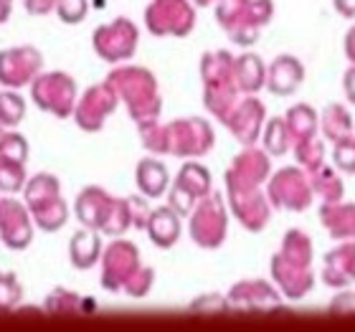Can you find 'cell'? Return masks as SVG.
Listing matches in <instances>:
<instances>
[{"label": "cell", "instance_id": "obj_48", "mask_svg": "<svg viewBox=\"0 0 355 332\" xmlns=\"http://www.w3.org/2000/svg\"><path fill=\"white\" fill-rule=\"evenodd\" d=\"M345 56H348L350 64H355V26L348 30V36H345Z\"/></svg>", "mask_w": 355, "mask_h": 332}, {"label": "cell", "instance_id": "obj_31", "mask_svg": "<svg viewBox=\"0 0 355 332\" xmlns=\"http://www.w3.org/2000/svg\"><path fill=\"white\" fill-rule=\"evenodd\" d=\"M310 180H312V191H315V195L322 198V203H338V200H343L345 185H343V177L333 168L320 165L318 170L310 173Z\"/></svg>", "mask_w": 355, "mask_h": 332}, {"label": "cell", "instance_id": "obj_42", "mask_svg": "<svg viewBox=\"0 0 355 332\" xmlns=\"http://www.w3.org/2000/svg\"><path fill=\"white\" fill-rule=\"evenodd\" d=\"M56 10L64 23H79L87 15V0H56Z\"/></svg>", "mask_w": 355, "mask_h": 332}, {"label": "cell", "instance_id": "obj_7", "mask_svg": "<svg viewBox=\"0 0 355 332\" xmlns=\"http://www.w3.org/2000/svg\"><path fill=\"white\" fill-rule=\"evenodd\" d=\"M226 229H229V216H226V206L218 193H208L206 198H200V203L193 208L191 213V238L203 249H218L226 238Z\"/></svg>", "mask_w": 355, "mask_h": 332}, {"label": "cell", "instance_id": "obj_44", "mask_svg": "<svg viewBox=\"0 0 355 332\" xmlns=\"http://www.w3.org/2000/svg\"><path fill=\"white\" fill-rule=\"evenodd\" d=\"M23 3H26V10L31 15H44L56 6V0H23Z\"/></svg>", "mask_w": 355, "mask_h": 332}, {"label": "cell", "instance_id": "obj_4", "mask_svg": "<svg viewBox=\"0 0 355 332\" xmlns=\"http://www.w3.org/2000/svg\"><path fill=\"white\" fill-rule=\"evenodd\" d=\"M107 84H112V89L117 91V96H122L130 110V117L135 122L142 119H153L160 114V94H157V82L155 76L150 74L148 69L140 67H122L114 69L107 76Z\"/></svg>", "mask_w": 355, "mask_h": 332}, {"label": "cell", "instance_id": "obj_28", "mask_svg": "<svg viewBox=\"0 0 355 332\" xmlns=\"http://www.w3.org/2000/svg\"><path fill=\"white\" fill-rule=\"evenodd\" d=\"M69 256H71V264L76 269H92L102 259V241L94 234V229L79 231V234L71 236Z\"/></svg>", "mask_w": 355, "mask_h": 332}, {"label": "cell", "instance_id": "obj_26", "mask_svg": "<svg viewBox=\"0 0 355 332\" xmlns=\"http://www.w3.org/2000/svg\"><path fill=\"white\" fill-rule=\"evenodd\" d=\"M320 127H322V134H325L327 142H348L355 137L353 130V119H350L348 110L343 104H327L325 112H322V119H320Z\"/></svg>", "mask_w": 355, "mask_h": 332}, {"label": "cell", "instance_id": "obj_43", "mask_svg": "<svg viewBox=\"0 0 355 332\" xmlns=\"http://www.w3.org/2000/svg\"><path fill=\"white\" fill-rule=\"evenodd\" d=\"M191 307H193V310H203V307H208V310H231L229 299H221L218 295L203 297V299H198V302H193Z\"/></svg>", "mask_w": 355, "mask_h": 332}, {"label": "cell", "instance_id": "obj_34", "mask_svg": "<svg viewBox=\"0 0 355 332\" xmlns=\"http://www.w3.org/2000/svg\"><path fill=\"white\" fill-rule=\"evenodd\" d=\"M26 183V163L0 155V191L15 193Z\"/></svg>", "mask_w": 355, "mask_h": 332}, {"label": "cell", "instance_id": "obj_3", "mask_svg": "<svg viewBox=\"0 0 355 332\" xmlns=\"http://www.w3.org/2000/svg\"><path fill=\"white\" fill-rule=\"evenodd\" d=\"M272 0H218L216 18L226 36L239 46H252L259 38V30L272 21Z\"/></svg>", "mask_w": 355, "mask_h": 332}, {"label": "cell", "instance_id": "obj_5", "mask_svg": "<svg viewBox=\"0 0 355 332\" xmlns=\"http://www.w3.org/2000/svg\"><path fill=\"white\" fill-rule=\"evenodd\" d=\"M26 203L33 221L44 231H59L69 218L67 200L61 198L59 180L49 173H38L26 185Z\"/></svg>", "mask_w": 355, "mask_h": 332}, {"label": "cell", "instance_id": "obj_8", "mask_svg": "<svg viewBox=\"0 0 355 332\" xmlns=\"http://www.w3.org/2000/svg\"><path fill=\"white\" fill-rule=\"evenodd\" d=\"M33 102L44 112H51L53 117H69L76 110V82L64 71H51V74H38L31 87Z\"/></svg>", "mask_w": 355, "mask_h": 332}, {"label": "cell", "instance_id": "obj_37", "mask_svg": "<svg viewBox=\"0 0 355 332\" xmlns=\"http://www.w3.org/2000/svg\"><path fill=\"white\" fill-rule=\"evenodd\" d=\"M84 304L82 299H79V295H74V292H67V289H53L51 295H49V299H46V310L51 312H76L82 310Z\"/></svg>", "mask_w": 355, "mask_h": 332}, {"label": "cell", "instance_id": "obj_14", "mask_svg": "<svg viewBox=\"0 0 355 332\" xmlns=\"http://www.w3.org/2000/svg\"><path fill=\"white\" fill-rule=\"evenodd\" d=\"M135 49H137V28L127 18H117L94 30V51L104 61H112V64L125 61L132 56Z\"/></svg>", "mask_w": 355, "mask_h": 332}, {"label": "cell", "instance_id": "obj_1", "mask_svg": "<svg viewBox=\"0 0 355 332\" xmlns=\"http://www.w3.org/2000/svg\"><path fill=\"white\" fill-rule=\"evenodd\" d=\"M272 277L279 287L282 297L292 302L310 295L315 287V274H312V241L300 229H289L284 234L279 254L272 259Z\"/></svg>", "mask_w": 355, "mask_h": 332}, {"label": "cell", "instance_id": "obj_32", "mask_svg": "<svg viewBox=\"0 0 355 332\" xmlns=\"http://www.w3.org/2000/svg\"><path fill=\"white\" fill-rule=\"evenodd\" d=\"M264 148L269 155L282 157L292 150V134H289L287 119L274 117L264 125Z\"/></svg>", "mask_w": 355, "mask_h": 332}, {"label": "cell", "instance_id": "obj_45", "mask_svg": "<svg viewBox=\"0 0 355 332\" xmlns=\"http://www.w3.org/2000/svg\"><path fill=\"white\" fill-rule=\"evenodd\" d=\"M330 310H335V312H343V310L355 312V295H350V292H345V295H340V297H338V299H335L333 304H330Z\"/></svg>", "mask_w": 355, "mask_h": 332}, {"label": "cell", "instance_id": "obj_17", "mask_svg": "<svg viewBox=\"0 0 355 332\" xmlns=\"http://www.w3.org/2000/svg\"><path fill=\"white\" fill-rule=\"evenodd\" d=\"M229 203L239 223L246 231H254V234H259L272 218V200L259 188H254V191H229Z\"/></svg>", "mask_w": 355, "mask_h": 332}, {"label": "cell", "instance_id": "obj_49", "mask_svg": "<svg viewBox=\"0 0 355 332\" xmlns=\"http://www.w3.org/2000/svg\"><path fill=\"white\" fill-rule=\"evenodd\" d=\"M10 18V0H0V23H6Z\"/></svg>", "mask_w": 355, "mask_h": 332}, {"label": "cell", "instance_id": "obj_38", "mask_svg": "<svg viewBox=\"0 0 355 332\" xmlns=\"http://www.w3.org/2000/svg\"><path fill=\"white\" fill-rule=\"evenodd\" d=\"M23 289L13 274H0V310H13L21 299Z\"/></svg>", "mask_w": 355, "mask_h": 332}, {"label": "cell", "instance_id": "obj_23", "mask_svg": "<svg viewBox=\"0 0 355 332\" xmlns=\"http://www.w3.org/2000/svg\"><path fill=\"white\" fill-rule=\"evenodd\" d=\"M304 82L302 61L295 56H277L266 69V89L277 96L295 94L300 84Z\"/></svg>", "mask_w": 355, "mask_h": 332}, {"label": "cell", "instance_id": "obj_41", "mask_svg": "<svg viewBox=\"0 0 355 332\" xmlns=\"http://www.w3.org/2000/svg\"><path fill=\"white\" fill-rule=\"evenodd\" d=\"M153 279H155V272L150 266H140V272L127 281L122 292H127L130 297H145L150 292V287H153Z\"/></svg>", "mask_w": 355, "mask_h": 332}, {"label": "cell", "instance_id": "obj_47", "mask_svg": "<svg viewBox=\"0 0 355 332\" xmlns=\"http://www.w3.org/2000/svg\"><path fill=\"white\" fill-rule=\"evenodd\" d=\"M338 13L345 15V18H355V0H333Z\"/></svg>", "mask_w": 355, "mask_h": 332}, {"label": "cell", "instance_id": "obj_36", "mask_svg": "<svg viewBox=\"0 0 355 332\" xmlns=\"http://www.w3.org/2000/svg\"><path fill=\"white\" fill-rule=\"evenodd\" d=\"M26 114V104L18 94L13 91H3L0 94V125L3 127H15Z\"/></svg>", "mask_w": 355, "mask_h": 332}, {"label": "cell", "instance_id": "obj_21", "mask_svg": "<svg viewBox=\"0 0 355 332\" xmlns=\"http://www.w3.org/2000/svg\"><path fill=\"white\" fill-rule=\"evenodd\" d=\"M114 203H117V198H112L110 193L102 191L99 185H89V188H84L79 193V198H76V218L87 229L104 231L107 221L112 218Z\"/></svg>", "mask_w": 355, "mask_h": 332}, {"label": "cell", "instance_id": "obj_46", "mask_svg": "<svg viewBox=\"0 0 355 332\" xmlns=\"http://www.w3.org/2000/svg\"><path fill=\"white\" fill-rule=\"evenodd\" d=\"M343 87H345V96H348V102L355 104V64H350V69L345 71Z\"/></svg>", "mask_w": 355, "mask_h": 332}, {"label": "cell", "instance_id": "obj_20", "mask_svg": "<svg viewBox=\"0 0 355 332\" xmlns=\"http://www.w3.org/2000/svg\"><path fill=\"white\" fill-rule=\"evenodd\" d=\"M264 104L257 99L254 94L239 99V104L234 107L231 117L226 119V127H229L234 137H236L241 145H254L257 137L261 134V127H264Z\"/></svg>", "mask_w": 355, "mask_h": 332}, {"label": "cell", "instance_id": "obj_19", "mask_svg": "<svg viewBox=\"0 0 355 332\" xmlns=\"http://www.w3.org/2000/svg\"><path fill=\"white\" fill-rule=\"evenodd\" d=\"M282 304L279 287L264 279H246L234 284L229 292V307L234 310H274Z\"/></svg>", "mask_w": 355, "mask_h": 332}, {"label": "cell", "instance_id": "obj_35", "mask_svg": "<svg viewBox=\"0 0 355 332\" xmlns=\"http://www.w3.org/2000/svg\"><path fill=\"white\" fill-rule=\"evenodd\" d=\"M137 125H140L142 145H145L150 152H168V127L160 125L157 117L142 119Z\"/></svg>", "mask_w": 355, "mask_h": 332}, {"label": "cell", "instance_id": "obj_24", "mask_svg": "<svg viewBox=\"0 0 355 332\" xmlns=\"http://www.w3.org/2000/svg\"><path fill=\"white\" fill-rule=\"evenodd\" d=\"M320 221L338 241H355V206L348 203H322Z\"/></svg>", "mask_w": 355, "mask_h": 332}, {"label": "cell", "instance_id": "obj_40", "mask_svg": "<svg viewBox=\"0 0 355 332\" xmlns=\"http://www.w3.org/2000/svg\"><path fill=\"white\" fill-rule=\"evenodd\" d=\"M333 160H335V170L353 175L355 173V137L348 142H338V145H335Z\"/></svg>", "mask_w": 355, "mask_h": 332}, {"label": "cell", "instance_id": "obj_11", "mask_svg": "<svg viewBox=\"0 0 355 332\" xmlns=\"http://www.w3.org/2000/svg\"><path fill=\"white\" fill-rule=\"evenodd\" d=\"M102 287L110 292H122L125 284L140 272V251L130 241H112L102 254Z\"/></svg>", "mask_w": 355, "mask_h": 332}, {"label": "cell", "instance_id": "obj_50", "mask_svg": "<svg viewBox=\"0 0 355 332\" xmlns=\"http://www.w3.org/2000/svg\"><path fill=\"white\" fill-rule=\"evenodd\" d=\"M196 6H200V8H206V6H214V3H218V0H193Z\"/></svg>", "mask_w": 355, "mask_h": 332}, {"label": "cell", "instance_id": "obj_6", "mask_svg": "<svg viewBox=\"0 0 355 332\" xmlns=\"http://www.w3.org/2000/svg\"><path fill=\"white\" fill-rule=\"evenodd\" d=\"M266 195L272 200V206L279 211H307L315 198L310 173L302 165H289V168L277 170L269 177Z\"/></svg>", "mask_w": 355, "mask_h": 332}, {"label": "cell", "instance_id": "obj_9", "mask_svg": "<svg viewBox=\"0 0 355 332\" xmlns=\"http://www.w3.org/2000/svg\"><path fill=\"white\" fill-rule=\"evenodd\" d=\"M145 23L153 36H188L196 26V10L188 0H153Z\"/></svg>", "mask_w": 355, "mask_h": 332}, {"label": "cell", "instance_id": "obj_2", "mask_svg": "<svg viewBox=\"0 0 355 332\" xmlns=\"http://www.w3.org/2000/svg\"><path fill=\"white\" fill-rule=\"evenodd\" d=\"M234 56L229 51L206 53L200 61V74H203V104L211 114L221 119L231 117L234 107L239 104V84L234 76Z\"/></svg>", "mask_w": 355, "mask_h": 332}, {"label": "cell", "instance_id": "obj_29", "mask_svg": "<svg viewBox=\"0 0 355 332\" xmlns=\"http://www.w3.org/2000/svg\"><path fill=\"white\" fill-rule=\"evenodd\" d=\"M137 188L148 198L163 195L165 188H168V170H165V165L160 160H155V157L140 160V165H137Z\"/></svg>", "mask_w": 355, "mask_h": 332}, {"label": "cell", "instance_id": "obj_16", "mask_svg": "<svg viewBox=\"0 0 355 332\" xmlns=\"http://www.w3.org/2000/svg\"><path fill=\"white\" fill-rule=\"evenodd\" d=\"M44 59L33 46H18V49H8L0 51V84L10 89H18L36 79L38 69Z\"/></svg>", "mask_w": 355, "mask_h": 332}, {"label": "cell", "instance_id": "obj_12", "mask_svg": "<svg viewBox=\"0 0 355 332\" xmlns=\"http://www.w3.org/2000/svg\"><path fill=\"white\" fill-rule=\"evenodd\" d=\"M269 152L266 150L244 145V150L234 157V163L226 170V188L229 191H254L261 188L269 177Z\"/></svg>", "mask_w": 355, "mask_h": 332}, {"label": "cell", "instance_id": "obj_30", "mask_svg": "<svg viewBox=\"0 0 355 332\" xmlns=\"http://www.w3.org/2000/svg\"><path fill=\"white\" fill-rule=\"evenodd\" d=\"M284 119H287L289 134H292V148L300 145L302 140H307V137H312V134H318L320 119L310 104H295V107H289Z\"/></svg>", "mask_w": 355, "mask_h": 332}, {"label": "cell", "instance_id": "obj_18", "mask_svg": "<svg viewBox=\"0 0 355 332\" xmlns=\"http://www.w3.org/2000/svg\"><path fill=\"white\" fill-rule=\"evenodd\" d=\"M31 211L13 198L0 200V238L8 249L21 251L31 244L33 229H31Z\"/></svg>", "mask_w": 355, "mask_h": 332}, {"label": "cell", "instance_id": "obj_15", "mask_svg": "<svg viewBox=\"0 0 355 332\" xmlns=\"http://www.w3.org/2000/svg\"><path fill=\"white\" fill-rule=\"evenodd\" d=\"M117 91L112 89V84H96V87L87 89V94L79 99L74 110L76 125L87 130V132H99L104 125V119L110 117L114 107H117Z\"/></svg>", "mask_w": 355, "mask_h": 332}, {"label": "cell", "instance_id": "obj_22", "mask_svg": "<svg viewBox=\"0 0 355 332\" xmlns=\"http://www.w3.org/2000/svg\"><path fill=\"white\" fill-rule=\"evenodd\" d=\"M322 281L327 287L345 289L355 281V241H340L322 261Z\"/></svg>", "mask_w": 355, "mask_h": 332}, {"label": "cell", "instance_id": "obj_27", "mask_svg": "<svg viewBox=\"0 0 355 332\" xmlns=\"http://www.w3.org/2000/svg\"><path fill=\"white\" fill-rule=\"evenodd\" d=\"M234 76L244 94H257L261 87H266V67L254 53H244L234 61Z\"/></svg>", "mask_w": 355, "mask_h": 332}, {"label": "cell", "instance_id": "obj_33", "mask_svg": "<svg viewBox=\"0 0 355 332\" xmlns=\"http://www.w3.org/2000/svg\"><path fill=\"white\" fill-rule=\"evenodd\" d=\"M295 155H297V165H302L307 173H312L320 165H325V145H322V140H320L318 134H312V137L302 140L300 145H295Z\"/></svg>", "mask_w": 355, "mask_h": 332}, {"label": "cell", "instance_id": "obj_25", "mask_svg": "<svg viewBox=\"0 0 355 332\" xmlns=\"http://www.w3.org/2000/svg\"><path fill=\"white\" fill-rule=\"evenodd\" d=\"M148 234L155 246L171 249L178 241V236H180V216H178L175 208H171V206L155 208V211L150 213Z\"/></svg>", "mask_w": 355, "mask_h": 332}, {"label": "cell", "instance_id": "obj_51", "mask_svg": "<svg viewBox=\"0 0 355 332\" xmlns=\"http://www.w3.org/2000/svg\"><path fill=\"white\" fill-rule=\"evenodd\" d=\"M0 127H3V125H0ZM0 137H3V134H0Z\"/></svg>", "mask_w": 355, "mask_h": 332}, {"label": "cell", "instance_id": "obj_39", "mask_svg": "<svg viewBox=\"0 0 355 332\" xmlns=\"http://www.w3.org/2000/svg\"><path fill=\"white\" fill-rule=\"evenodd\" d=\"M0 155L15 157V160L26 163V160H28V142L23 140L21 134H15V132L3 134V137H0Z\"/></svg>", "mask_w": 355, "mask_h": 332}, {"label": "cell", "instance_id": "obj_13", "mask_svg": "<svg viewBox=\"0 0 355 332\" xmlns=\"http://www.w3.org/2000/svg\"><path fill=\"white\" fill-rule=\"evenodd\" d=\"M208 193H211V175H208V170L198 163H188L178 173L175 183L171 188L168 206L175 208L178 216H191L196 203L200 198H206Z\"/></svg>", "mask_w": 355, "mask_h": 332}, {"label": "cell", "instance_id": "obj_10", "mask_svg": "<svg viewBox=\"0 0 355 332\" xmlns=\"http://www.w3.org/2000/svg\"><path fill=\"white\" fill-rule=\"evenodd\" d=\"M216 134L206 119L188 117L168 125V152L175 157H198L214 148Z\"/></svg>", "mask_w": 355, "mask_h": 332}]
</instances>
